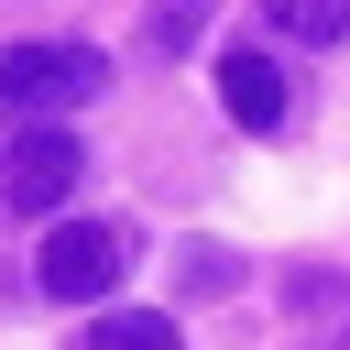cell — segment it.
Returning a JSON list of instances; mask_svg holds the SVG:
<instances>
[{
  "mask_svg": "<svg viewBox=\"0 0 350 350\" xmlns=\"http://www.w3.org/2000/svg\"><path fill=\"white\" fill-rule=\"evenodd\" d=\"M186 284H197V295H230V284H241V262H230L219 241H197V252H186Z\"/></svg>",
  "mask_w": 350,
  "mask_h": 350,
  "instance_id": "8",
  "label": "cell"
},
{
  "mask_svg": "<svg viewBox=\"0 0 350 350\" xmlns=\"http://www.w3.org/2000/svg\"><path fill=\"white\" fill-rule=\"evenodd\" d=\"M88 350H186V339H175V317L120 306V317H88Z\"/></svg>",
  "mask_w": 350,
  "mask_h": 350,
  "instance_id": "6",
  "label": "cell"
},
{
  "mask_svg": "<svg viewBox=\"0 0 350 350\" xmlns=\"http://www.w3.org/2000/svg\"><path fill=\"white\" fill-rule=\"evenodd\" d=\"M33 284H44L55 306L109 295V284H120V230H109V219H66V230L44 241V262H33Z\"/></svg>",
  "mask_w": 350,
  "mask_h": 350,
  "instance_id": "2",
  "label": "cell"
},
{
  "mask_svg": "<svg viewBox=\"0 0 350 350\" xmlns=\"http://www.w3.org/2000/svg\"><path fill=\"white\" fill-rule=\"evenodd\" d=\"M219 109H230L241 131H284V109H295V77H284L262 44H230V55H219Z\"/></svg>",
  "mask_w": 350,
  "mask_h": 350,
  "instance_id": "3",
  "label": "cell"
},
{
  "mask_svg": "<svg viewBox=\"0 0 350 350\" xmlns=\"http://www.w3.org/2000/svg\"><path fill=\"white\" fill-rule=\"evenodd\" d=\"M109 88V55L98 44H11L0 55V109H77Z\"/></svg>",
  "mask_w": 350,
  "mask_h": 350,
  "instance_id": "1",
  "label": "cell"
},
{
  "mask_svg": "<svg viewBox=\"0 0 350 350\" xmlns=\"http://www.w3.org/2000/svg\"><path fill=\"white\" fill-rule=\"evenodd\" d=\"M262 22H273L284 44H339V33H350V0H262Z\"/></svg>",
  "mask_w": 350,
  "mask_h": 350,
  "instance_id": "5",
  "label": "cell"
},
{
  "mask_svg": "<svg viewBox=\"0 0 350 350\" xmlns=\"http://www.w3.org/2000/svg\"><path fill=\"white\" fill-rule=\"evenodd\" d=\"M208 11H219V0H153L142 44H153V55H186V44H208Z\"/></svg>",
  "mask_w": 350,
  "mask_h": 350,
  "instance_id": "7",
  "label": "cell"
},
{
  "mask_svg": "<svg viewBox=\"0 0 350 350\" xmlns=\"http://www.w3.org/2000/svg\"><path fill=\"white\" fill-rule=\"evenodd\" d=\"M88 164H77V142L66 131H22L11 142V164H0V197L11 208H66V186H77Z\"/></svg>",
  "mask_w": 350,
  "mask_h": 350,
  "instance_id": "4",
  "label": "cell"
}]
</instances>
